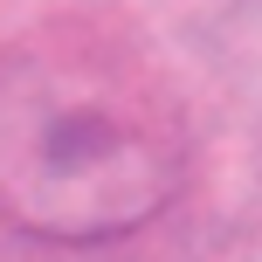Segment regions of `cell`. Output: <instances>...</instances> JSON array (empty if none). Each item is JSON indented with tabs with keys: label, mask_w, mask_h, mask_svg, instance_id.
I'll return each mask as SVG.
<instances>
[{
	"label": "cell",
	"mask_w": 262,
	"mask_h": 262,
	"mask_svg": "<svg viewBox=\"0 0 262 262\" xmlns=\"http://www.w3.org/2000/svg\"><path fill=\"white\" fill-rule=\"evenodd\" d=\"M172 90L111 41H21L0 55V228L55 249L138 235L186 186Z\"/></svg>",
	"instance_id": "6da1fadb"
}]
</instances>
